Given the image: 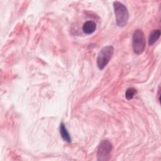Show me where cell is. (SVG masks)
I'll list each match as a JSON object with an SVG mask.
<instances>
[{"mask_svg": "<svg viewBox=\"0 0 161 161\" xmlns=\"http://www.w3.org/2000/svg\"><path fill=\"white\" fill-rule=\"evenodd\" d=\"M113 8L117 25L119 27H124L127 25L129 19V13L126 7L120 2L114 1Z\"/></svg>", "mask_w": 161, "mask_h": 161, "instance_id": "cell-1", "label": "cell"}, {"mask_svg": "<svg viewBox=\"0 0 161 161\" xmlns=\"http://www.w3.org/2000/svg\"><path fill=\"white\" fill-rule=\"evenodd\" d=\"M145 38L142 30H135L132 36V48L134 52L137 55L142 53L145 50Z\"/></svg>", "mask_w": 161, "mask_h": 161, "instance_id": "cell-2", "label": "cell"}, {"mask_svg": "<svg viewBox=\"0 0 161 161\" xmlns=\"http://www.w3.org/2000/svg\"><path fill=\"white\" fill-rule=\"evenodd\" d=\"M114 53V48L109 45L103 47L99 52L97 58V65L99 69L103 70L108 64Z\"/></svg>", "mask_w": 161, "mask_h": 161, "instance_id": "cell-3", "label": "cell"}, {"mask_svg": "<svg viewBox=\"0 0 161 161\" xmlns=\"http://www.w3.org/2000/svg\"><path fill=\"white\" fill-rule=\"evenodd\" d=\"M112 149H113V145L109 141L107 140L101 141L97 149V160H101V161L109 160L110 158V155H111Z\"/></svg>", "mask_w": 161, "mask_h": 161, "instance_id": "cell-4", "label": "cell"}, {"mask_svg": "<svg viewBox=\"0 0 161 161\" xmlns=\"http://www.w3.org/2000/svg\"><path fill=\"white\" fill-rule=\"evenodd\" d=\"M96 23L92 21H86L82 26V30L87 35L91 34L96 30Z\"/></svg>", "mask_w": 161, "mask_h": 161, "instance_id": "cell-5", "label": "cell"}, {"mask_svg": "<svg viewBox=\"0 0 161 161\" xmlns=\"http://www.w3.org/2000/svg\"><path fill=\"white\" fill-rule=\"evenodd\" d=\"M60 133L61 137L62 138V139L64 141H65L68 143L71 142V141H72L71 137H70V134L64 123H61V124L60 125Z\"/></svg>", "mask_w": 161, "mask_h": 161, "instance_id": "cell-6", "label": "cell"}, {"mask_svg": "<svg viewBox=\"0 0 161 161\" xmlns=\"http://www.w3.org/2000/svg\"><path fill=\"white\" fill-rule=\"evenodd\" d=\"M160 30L159 29L157 30H154L153 31H152L148 37V45H152L153 44H154L157 40L160 38Z\"/></svg>", "mask_w": 161, "mask_h": 161, "instance_id": "cell-7", "label": "cell"}, {"mask_svg": "<svg viewBox=\"0 0 161 161\" xmlns=\"http://www.w3.org/2000/svg\"><path fill=\"white\" fill-rule=\"evenodd\" d=\"M136 93V90L133 87H130L126 89L125 92V97L128 100H131L133 99L135 94Z\"/></svg>", "mask_w": 161, "mask_h": 161, "instance_id": "cell-8", "label": "cell"}, {"mask_svg": "<svg viewBox=\"0 0 161 161\" xmlns=\"http://www.w3.org/2000/svg\"><path fill=\"white\" fill-rule=\"evenodd\" d=\"M158 101H160V87H158Z\"/></svg>", "mask_w": 161, "mask_h": 161, "instance_id": "cell-9", "label": "cell"}]
</instances>
